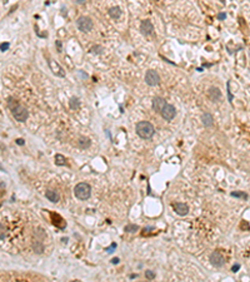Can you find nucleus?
Returning a JSON list of instances; mask_svg holds the SVG:
<instances>
[{
  "mask_svg": "<svg viewBox=\"0 0 250 282\" xmlns=\"http://www.w3.org/2000/svg\"><path fill=\"white\" fill-rule=\"evenodd\" d=\"M135 129H136V134L141 138V139H150L155 133V129L153 127V124L149 123V122H145V121L139 122L136 124Z\"/></svg>",
  "mask_w": 250,
  "mask_h": 282,
  "instance_id": "f257e3e1",
  "label": "nucleus"
},
{
  "mask_svg": "<svg viewBox=\"0 0 250 282\" xmlns=\"http://www.w3.org/2000/svg\"><path fill=\"white\" fill-rule=\"evenodd\" d=\"M74 196L80 201H87L91 196V187L85 182L78 183L74 188Z\"/></svg>",
  "mask_w": 250,
  "mask_h": 282,
  "instance_id": "f03ea898",
  "label": "nucleus"
},
{
  "mask_svg": "<svg viewBox=\"0 0 250 282\" xmlns=\"http://www.w3.org/2000/svg\"><path fill=\"white\" fill-rule=\"evenodd\" d=\"M11 113H13V117L16 119L18 122H25L28 117H29V112L25 107H23L21 104L18 103L13 109H10Z\"/></svg>",
  "mask_w": 250,
  "mask_h": 282,
  "instance_id": "7ed1b4c3",
  "label": "nucleus"
},
{
  "mask_svg": "<svg viewBox=\"0 0 250 282\" xmlns=\"http://www.w3.org/2000/svg\"><path fill=\"white\" fill-rule=\"evenodd\" d=\"M76 27H78V29L80 32L88 33V32H90L91 29H93L94 23H93V20H91L89 16H80L76 20Z\"/></svg>",
  "mask_w": 250,
  "mask_h": 282,
  "instance_id": "20e7f679",
  "label": "nucleus"
},
{
  "mask_svg": "<svg viewBox=\"0 0 250 282\" xmlns=\"http://www.w3.org/2000/svg\"><path fill=\"white\" fill-rule=\"evenodd\" d=\"M145 83L148 84L150 87H155L158 84L160 83V77L158 74V71L153 70V69H149L146 70L145 73Z\"/></svg>",
  "mask_w": 250,
  "mask_h": 282,
  "instance_id": "39448f33",
  "label": "nucleus"
},
{
  "mask_svg": "<svg viewBox=\"0 0 250 282\" xmlns=\"http://www.w3.org/2000/svg\"><path fill=\"white\" fill-rule=\"evenodd\" d=\"M209 261L210 263L214 267H218V268H220L225 265V258H224V256L220 253L219 251H214V252H211L210 256H209Z\"/></svg>",
  "mask_w": 250,
  "mask_h": 282,
  "instance_id": "423d86ee",
  "label": "nucleus"
},
{
  "mask_svg": "<svg viewBox=\"0 0 250 282\" xmlns=\"http://www.w3.org/2000/svg\"><path fill=\"white\" fill-rule=\"evenodd\" d=\"M160 116L165 119V121H173V119L175 118V116H176L175 107L172 105V104H169V103H166L165 105L163 107V109L160 112Z\"/></svg>",
  "mask_w": 250,
  "mask_h": 282,
  "instance_id": "0eeeda50",
  "label": "nucleus"
},
{
  "mask_svg": "<svg viewBox=\"0 0 250 282\" xmlns=\"http://www.w3.org/2000/svg\"><path fill=\"white\" fill-rule=\"evenodd\" d=\"M48 63H49V67H50V70L53 71L54 75L60 77V78H64V77H65V73H64L63 68L60 67V65H59L55 60H51V59H49Z\"/></svg>",
  "mask_w": 250,
  "mask_h": 282,
  "instance_id": "6e6552de",
  "label": "nucleus"
},
{
  "mask_svg": "<svg viewBox=\"0 0 250 282\" xmlns=\"http://www.w3.org/2000/svg\"><path fill=\"white\" fill-rule=\"evenodd\" d=\"M140 30H141V33L144 35H151L154 32V25H153V23H151L149 19H145L141 21V24H140Z\"/></svg>",
  "mask_w": 250,
  "mask_h": 282,
  "instance_id": "1a4fd4ad",
  "label": "nucleus"
},
{
  "mask_svg": "<svg viewBox=\"0 0 250 282\" xmlns=\"http://www.w3.org/2000/svg\"><path fill=\"white\" fill-rule=\"evenodd\" d=\"M166 104V100L161 98V97H155L153 98V102H151V107H153V110L156 112V113H159L160 114V112L163 109V107Z\"/></svg>",
  "mask_w": 250,
  "mask_h": 282,
  "instance_id": "9d476101",
  "label": "nucleus"
},
{
  "mask_svg": "<svg viewBox=\"0 0 250 282\" xmlns=\"http://www.w3.org/2000/svg\"><path fill=\"white\" fill-rule=\"evenodd\" d=\"M208 97L211 102H219L221 99V92H220V89L216 88V87H211L209 88V91H208Z\"/></svg>",
  "mask_w": 250,
  "mask_h": 282,
  "instance_id": "9b49d317",
  "label": "nucleus"
},
{
  "mask_svg": "<svg viewBox=\"0 0 250 282\" xmlns=\"http://www.w3.org/2000/svg\"><path fill=\"white\" fill-rule=\"evenodd\" d=\"M173 207L175 209V212L179 216H186L189 213V207H188V205H185V203L176 202V203H173Z\"/></svg>",
  "mask_w": 250,
  "mask_h": 282,
  "instance_id": "f8f14e48",
  "label": "nucleus"
},
{
  "mask_svg": "<svg viewBox=\"0 0 250 282\" xmlns=\"http://www.w3.org/2000/svg\"><path fill=\"white\" fill-rule=\"evenodd\" d=\"M45 197L48 198V201H50L53 203H58L60 200V196L55 189H48L45 191Z\"/></svg>",
  "mask_w": 250,
  "mask_h": 282,
  "instance_id": "ddd939ff",
  "label": "nucleus"
},
{
  "mask_svg": "<svg viewBox=\"0 0 250 282\" xmlns=\"http://www.w3.org/2000/svg\"><path fill=\"white\" fill-rule=\"evenodd\" d=\"M202 122L205 127H211V125L214 124V118H213L210 113H204L202 116Z\"/></svg>",
  "mask_w": 250,
  "mask_h": 282,
  "instance_id": "4468645a",
  "label": "nucleus"
},
{
  "mask_svg": "<svg viewBox=\"0 0 250 282\" xmlns=\"http://www.w3.org/2000/svg\"><path fill=\"white\" fill-rule=\"evenodd\" d=\"M91 146V142L89 138H84V137H80L79 138V141H78V147L80 148V149H87Z\"/></svg>",
  "mask_w": 250,
  "mask_h": 282,
  "instance_id": "2eb2a0df",
  "label": "nucleus"
},
{
  "mask_svg": "<svg viewBox=\"0 0 250 282\" xmlns=\"http://www.w3.org/2000/svg\"><path fill=\"white\" fill-rule=\"evenodd\" d=\"M109 16L111 18V19H115V20H118L119 18L121 16V10L119 7H114L111 8L110 10H109Z\"/></svg>",
  "mask_w": 250,
  "mask_h": 282,
  "instance_id": "dca6fc26",
  "label": "nucleus"
},
{
  "mask_svg": "<svg viewBox=\"0 0 250 282\" xmlns=\"http://www.w3.org/2000/svg\"><path fill=\"white\" fill-rule=\"evenodd\" d=\"M69 107H70V109H73V110H78L79 108H80V100H79V98L73 97L69 100Z\"/></svg>",
  "mask_w": 250,
  "mask_h": 282,
  "instance_id": "f3484780",
  "label": "nucleus"
},
{
  "mask_svg": "<svg viewBox=\"0 0 250 282\" xmlns=\"http://www.w3.org/2000/svg\"><path fill=\"white\" fill-rule=\"evenodd\" d=\"M54 159H55V164L59 166V167L66 164V159H65V157H64L63 154H59V153L55 154V158H54Z\"/></svg>",
  "mask_w": 250,
  "mask_h": 282,
  "instance_id": "a211bd4d",
  "label": "nucleus"
},
{
  "mask_svg": "<svg viewBox=\"0 0 250 282\" xmlns=\"http://www.w3.org/2000/svg\"><path fill=\"white\" fill-rule=\"evenodd\" d=\"M139 230V226L138 225H126L124 227V231L128 232V233H134Z\"/></svg>",
  "mask_w": 250,
  "mask_h": 282,
  "instance_id": "6ab92c4d",
  "label": "nucleus"
},
{
  "mask_svg": "<svg viewBox=\"0 0 250 282\" xmlns=\"http://www.w3.org/2000/svg\"><path fill=\"white\" fill-rule=\"evenodd\" d=\"M33 247H34V250H35L36 253H41V252L44 251V246H43V243H41V242H38V241H35V243L33 244Z\"/></svg>",
  "mask_w": 250,
  "mask_h": 282,
  "instance_id": "aec40b11",
  "label": "nucleus"
},
{
  "mask_svg": "<svg viewBox=\"0 0 250 282\" xmlns=\"http://www.w3.org/2000/svg\"><path fill=\"white\" fill-rule=\"evenodd\" d=\"M231 196L236 197V198H243V200H246V198H248V194L244 193V192H231Z\"/></svg>",
  "mask_w": 250,
  "mask_h": 282,
  "instance_id": "412c9836",
  "label": "nucleus"
},
{
  "mask_svg": "<svg viewBox=\"0 0 250 282\" xmlns=\"http://www.w3.org/2000/svg\"><path fill=\"white\" fill-rule=\"evenodd\" d=\"M145 278H148L149 281L154 280L155 278V272L151 271V269H146V271H145Z\"/></svg>",
  "mask_w": 250,
  "mask_h": 282,
  "instance_id": "4be33fe9",
  "label": "nucleus"
},
{
  "mask_svg": "<svg viewBox=\"0 0 250 282\" xmlns=\"http://www.w3.org/2000/svg\"><path fill=\"white\" fill-rule=\"evenodd\" d=\"M103 50H104V48L100 46V45H95V46L91 48V52H93V53H96V54H101Z\"/></svg>",
  "mask_w": 250,
  "mask_h": 282,
  "instance_id": "5701e85b",
  "label": "nucleus"
},
{
  "mask_svg": "<svg viewBox=\"0 0 250 282\" xmlns=\"http://www.w3.org/2000/svg\"><path fill=\"white\" fill-rule=\"evenodd\" d=\"M117 248V243H111V246L110 247H108V248H105V251L108 252V253H113L114 252V250Z\"/></svg>",
  "mask_w": 250,
  "mask_h": 282,
  "instance_id": "b1692460",
  "label": "nucleus"
},
{
  "mask_svg": "<svg viewBox=\"0 0 250 282\" xmlns=\"http://www.w3.org/2000/svg\"><path fill=\"white\" fill-rule=\"evenodd\" d=\"M227 87H228V97H229V102L231 103V102H233V95H231V93H230V82L227 83Z\"/></svg>",
  "mask_w": 250,
  "mask_h": 282,
  "instance_id": "393cba45",
  "label": "nucleus"
},
{
  "mask_svg": "<svg viewBox=\"0 0 250 282\" xmlns=\"http://www.w3.org/2000/svg\"><path fill=\"white\" fill-rule=\"evenodd\" d=\"M10 46V43H1V52H7Z\"/></svg>",
  "mask_w": 250,
  "mask_h": 282,
  "instance_id": "a878e982",
  "label": "nucleus"
},
{
  "mask_svg": "<svg viewBox=\"0 0 250 282\" xmlns=\"http://www.w3.org/2000/svg\"><path fill=\"white\" fill-rule=\"evenodd\" d=\"M15 143H16L18 146H24V144H25V141L21 139V138H18V139L15 141Z\"/></svg>",
  "mask_w": 250,
  "mask_h": 282,
  "instance_id": "bb28decb",
  "label": "nucleus"
},
{
  "mask_svg": "<svg viewBox=\"0 0 250 282\" xmlns=\"http://www.w3.org/2000/svg\"><path fill=\"white\" fill-rule=\"evenodd\" d=\"M225 18H227V14H225V13H220V14H218V19H219V20H224Z\"/></svg>",
  "mask_w": 250,
  "mask_h": 282,
  "instance_id": "cd10ccee",
  "label": "nucleus"
},
{
  "mask_svg": "<svg viewBox=\"0 0 250 282\" xmlns=\"http://www.w3.org/2000/svg\"><path fill=\"white\" fill-rule=\"evenodd\" d=\"M240 268V265H239V263H238V265H234L233 266V268H231V271H233V272H238V269H239Z\"/></svg>",
  "mask_w": 250,
  "mask_h": 282,
  "instance_id": "c85d7f7f",
  "label": "nucleus"
},
{
  "mask_svg": "<svg viewBox=\"0 0 250 282\" xmlns=\"http://www.w3.org/2000/svg\"><path fill=\"white\" fill-rule=\"evenodd\" d=\"M56 46H58V52L60 53V52H62V41H60V40L56 41Z\"/></svg>",
  "mask_w": 250,
  "mask_h": 282,
  "instance_id": "c756f323",
  "label": "nucleus"
},
{
  "mask_svg": "<svg viewBox=\"0 0 250 282\" xmlns=\"http://www.w3.org/2000/svg\"><path fill=\"white\" fill-rule=\"evenodd\" d=\"M111 263H114V265L119 263V258H113V260H111Z\"/></svg>",
  "mask_w": 250,
  "mask_h": 282,
  "instance_id": "7c9ffc66",
  "label": "nucleus"
},
{
  "mask_svg": "<svg viewBox=\"0 0 250 282\" xmlns=\"http://www.w3.org/2000/svg\"><path fill=\"white\" fill-rule=\"evenodd\" d=\"M138 277V275L135 273V275H130V278H136Z\"/></svg>",
  "mask_w": 250,
  "mask_h": 282,
  "instance_id": "2f4dec72",
  "label": "nucleus"
},
{
  "mask_svg": "<svg viewBox=\"0 0 250 282\" xmlns=\"http://www.w3.org/2000/svg\"><path fill=\"white\" fill-rule=\"evenodd\" d=\"M249 1H250V0H249Z\"/></svg>",
  "mask_w": 250,
  "mask_h": 282,
  "instance_id": "473e14b6",
  "label": "nucleus"
}]
</instances>
